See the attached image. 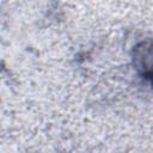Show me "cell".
Wrapping results in <instances>:
<instances>
[{
  "label": "cell",
  "mask_w": 153,
  "mask_h": 153,
  "mask_svg": "<svg viewBox=\"0 0 153 153\" xmlns=\"http://www.w3.org/2000/svg\"><path fill=\"white\" fill-rule=\"evenodd\" d=\"M152 53H153V48H151ZM140 68L142 69V74L145 76V79H147L151 85L153 86V56L149 57V55H147L143 50V59H141V66Z\"/></svg>",
  "instance_id": "6da1fadb"
}]
</instances>
